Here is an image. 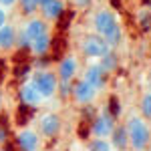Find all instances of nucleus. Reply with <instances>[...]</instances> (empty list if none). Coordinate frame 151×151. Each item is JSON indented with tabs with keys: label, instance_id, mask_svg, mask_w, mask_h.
I'll return each instance as SVG.
<instances>
[{
	"label": "nucleus",
	"instance_id": "obj_1",
	"mask_svg": "<svg viewBox=\"0 0 151 151\" xmlns=\"http://www.w3.org/2000/svg\"><path fill=\"white\" fill-rule=\"evenodd\" d=\"M125 129H127V135H129V145L135 151H145V147L149 145V139H151V131L147 121L143 117L133 115L125 123Z\"/></svg>",
	"mask_w": 151,
	"mask_h": 151
},
{
	"label": "nucleus",
	"instance_id": "obj_2",
	"mask_svg": "<svg viewBox=\"0 0 151 151\" xmlns=\"http://www.w3.org/2000/svg\"><path fill=\"white\" fill-rule=\"evenodd\" d=\"M28 81L35 85V89L38 93L42 95V99H52L57 95V89H58V77L55 70H35L30 75Z\"/></svg>",
	"mask_w": 151,
	"mask_h": 151
},
{
	"label": "nucleus",
	"instance_id": "obj_3",
	"mask_svg": "<svg viewBox=\"0 0 151 151\" xmlns=\"http://www.w3.org/2000/svg\"><path fill=\"white\" fill-rule=\"evenodd\" d=\"M81 50L83 55L87 58H93V60H99V58H103L111 48H109V45H107V40H105L101 35H89L83 38L81 42Z\"/></svg>",
	"mask_w": 151,
	"mask_h": 151
},
{
	"label": "nucleus",
	"instance_id": "obj_4",
	"mask_svg": "<svg viewBox=\"0 0 151 151\" xmlns=\"http://www.w3.org/2000/svg\"><path fill=\"white\" fill-rule=\"evenodd\" d=\"M115 119L107 113V109H103L101 113H97V115L91 119V135H93V139H109V135L113 133V129H115Z\"/></svg>",
	"mask_w": 151,
	"mask_h": 151
},
{
	"label": "nucleus",
	"instance_id": "obj_5",
	"mask_svg": "<svg viewBox=\"0 0 151 151\" xmlns=\"http://www.w3.org/2000/svg\"><path fill=\"white\" fill-rule=\"evenodd\" d=\"M115 26H119V20H117V14L113 10L103 8V10L95 12V16H93V30H95V35L105 36L107 32H111Z\"/></svg>",
	"mask_w": 151,
	"mask_h": 151
},
{
	"label": "nucleus",
	"instance_id": "obj_6",
	"mask_svg": "<svg viewBox=\"0 0 151 151\" xmlns=\"http://www.w3.org/2000/svg\"><path fill=\"white\" fill-rule=\"evenodd\" d=\"M14 143H16L18 151H38V147H40V133L35 131L32 127H24L16 133Z\"/></svg>",
	"mask_w": 151,
	"mask_h": 151
},
{
	"label": "nucleus",
	"instance_id": "obj_7",
	"mask_svg": "<svg viewBox=\"0 0 151 151\" xmlns=\"http://www.w3.org/2000/svg\"><path fill=\"white\" fill-rule=\"evenodd\" d=\"M60 127H63V121L57 113H45L38 119V133L40 137H47V139H52L60 133Z\"/></svg>",
	"mask_w": 151,
	"mask_h": 151
},
{
	"label": "nucleus",
	"instance_id": "obj_8",
	"mask_svg": "<svg viewBox=\"0 0 151 151\" xmlns=\"http://www.w3.org/2000/svg\"><path fill=\"white\" fill-rule=\"evenodd\" d=\"M95 97H97V91H95V89L87 81L79 79V81L73 83V97H70V99H73L77 105H81V107L93 105Z\"/></svg>",
	"mask_w": 151,
	"mask_h": 151
},
{
	"label": "nucleus",
	"instance_id": "obj_9",
	"mask_svg": "<svg viewBox=\"0 0 151 151\" xmlns=\"http://www.w3.org/2000/svg\"><path fill=\"white\" fill-rule=\"evenodd\" d=\"M83 81H87L99 93V91H103L105 87H107V83H109V73L103 70V67L99 63H95L91 67H87L85 75H83Z\"/></svg>",
	"mask_w": 151,
	"mask_h": 151
},
{
	"label": "nucleus",
	"instance_id": "obj_10",
	"mask_svg": "<svg viewBox=\"0 0 151 151\" xmlns=\"http://www.w3.org/2000/svg\"><path fill=\"white\" fill-rule=\"evenodd\" d=\"M18 99H20V103H22L24 107H28V109H36V107H40V103L45 101L42 95L36 91L35 85L30 81H24L22 85H20V89H18Z\"/></svg>",
	"mask_w": 151,
	"mask_h": 151
},
{
	"label": "nucleus",
	"instance_id": "obj_11",
	"mask_svg": "<svg viewBox=\"0 0 151 151\" xmlns=\"http://www.w3.org/2000/svg\"><path fill=\"white\" fill-rule=\"evenodd\" d=\"M65 10H67V2H65V0H48V2H45V4L38 8L40 18H45L47 22L58 20V18L65 14Z\"/></svg>",
	"mask_w": 151,
	"mask_h": 151
},
{
	"label": "nucleus",
	"instance_id": "obj_12",
	"mask_svg": "<svg viewBox=\"0 0 151 151\" xmlns=\"http://www.w3.org/2000/svg\"><path fill=\"white\" fill-rule=\"evenodd\" d=\"M57 77L58 81H75V77H77V73H79V60L75 57H65L58 60L57 65Z\"/></svg>",
	"mask_w": 151,
	"mask_h": 151
},
{
	"label": "nucleus",
	"instance_id": "obj_13",
	"mask_svg": "<svg viewBox=\"0 0 151 151\" xmlns=\"http://www.w3.org/2000/svg\"><path fill=\"white\" fill-rule=\"evenodd\" d=\"M22 30L26 32V36H28L30 40H35V38H38V36H42V35L48 32V22L45 18H40V16H30V18L26 20Z\"/></svg>",
	"mask_w": 151,
	"mask_h": 151
},
{
	"label": "nucleus",
	"instance_id": "obj_14",
	"mask_svg": "<svg viewBox=\"0 0 151 151\" xmlns=\"http://www.w3.org/2000/svg\"><path fill=\"white\" fill-rule=\"evenodd\" d=\"M109 143L113 151H125L129 147V135H127V129L125 125H115L113 133L109 135Z\"/></svg>",
	"mask_w": 151,
	"mask_h": 151
},
{
	"label": "nucleus",
	"instance_id": "obj_15",
	"mask_svg": "<svg viewBox=\"0 0 151 151\" xmlns=\"http://www.w3.org/2000/svg\"><path fill=\"white\" fill-rule=\"evenodd\" d=\"M50 47H52V36H50V32H47V35L30 40V50L28 52H32V57H47Z\"/></svg>",
	"mask_w": 151,
	"mask_h": 151
},
{
	"label": "nucleus",
	"instance_id": "obj_16",
	"mask_svg": "<svg viewBox=\"0 0 151 151\" xmlns=\"http://www.w3.org/2000/svg\"><path fill=\"white\" fill-rule=\"evenodd\" d=\"M16 28L12 24H4L0 28V50L8 52L12 48H16Z\"/></svg>",
	"mask_w": 151,
	"mask_h": 151
},
{
	"label": "nucleus",
	"instance_id": "obj_17",
	"mask_svg": "<svg viewBox=\"0 0 151 151\" xmlns=\"http://www.w3.org/2000/svg\"><path fill=\"white\" fill-rule=\"evenodd\" d=\"M97 63L103 67V70H107V73L111 75V73H115V70L119 69V55H117L115 50H109V52H107L103 58H99Z\"/></svg>",
	"mask_w": 151,
	"mask_h": 151
},
{
	"label": "nucleus",
	"instance_id": "obj_18",
	"mask_svg": "<svg viewBox=\"0 0 151 151\" xmlns=\"http://www.w3.org/2000/svg\"><path fill=\"white\" fill-rule=\"evenodd\" d=\"M103 38L107 40L109 48H111V50H115V48L119 47L121 42H123V28H121V24H119V26H115V28H113L111 32H107Z\"/></svg>",
	"mask_w": 151,
	"mask_h": 151
},
{
	"label": "nucleus",
	"instance_id": "obj_19",
	"mask_svg": "<svg viewBox=\"0 0 151 151\" xmlns=\"http://www.w3.org/2000/svg\"><path fill=\"white\" fill-rule=\"evenodd\" d=\"M135 22H137L141 32H151V12L147 8H141L135 16Z\"/></svg>",
	"mask_w": 151,
	"mask_h": 151
},
{
	"label": "nucleus",
	"instance_id": "obj_20",
	"mask_svg": "<svg viewBox=\"0 0 151 151\" xmlns=\"http://www.w3.org/2000/svg\"><path fill=\"white\" fill-rule=\"evenodd\" d=\"M18 8H20V12H22L24 16H35L36 12H38V2L36 0H18V4H16Z\"/></svg>",
	"mask_w": 151,
	"mask_h": 151
},
{
	"label": "nucleus",
	"instance_id": "obj_21",
	"mask_svg": "<svg viewBox=\"0 0 151 151\" xmlns=\"http://www.w3.org/2000/svg\"><path fill=\"white\" fill-rule=\"evenodd\" d=\"M139 111H141V117H143L145 121H151V93H145L141 97Z\"/></svg>",
	"mask_w": 151,
	"mask_h": 151
},
{
	"label": "nucleus",
	"instance_id": "obj_22",
	"mask_svg": "<svg viewBox=\"0 0 151 151\" xmlns=\"http://www.w3.org/2000/svg\"><path fill=\"white\" fill-rule=\"evenodd\" d=\"M89 151H113V147H111L109 139H91Z\"/></svg>",
	"mask_w": 151,
	"mask_h": 151
},
{
	"label": "nucleus",
	"instance_id": "obj_23",
	"mask_svg": "<svg viewBox=\"0 0 151 151\" xmlns=\"http://www.w3.org/2000/svg\"><path fill=\"white\" fill-rule=\"evenodd\" d=\"M73 83L75 81H58L57 93L60 95V99H70L73 97Z\"/></svg>",
	"mask_w": 151,
	"mask_h": 151
},
{
	"label": "nucleus",
	"instance_id": "obj_24",
	"mask_svg": "<svg viewBox=\"0 0 151 151\" xmlns=\"http://www.w3.org/2000/svg\"><path fill=\"white\" fill-rule=\"evenodd\" d=\"M105 109H107V113L113 117L115 121L121 117V105H119V101H117V99H113V97L109 99V103H107V107H105Z\"/></svg>",
	"mask_w": 151,
	"mask_h": 151
},
{
	"label": "nucleus",
	"instance_id": "obj_25",
	"mask_svg": "<svg viewBox=\"0 0 151 151\" xmlns=\"http://www.w3.org/2000/svg\"><path fill=\"white\" fill-rule=\"evenodd\" d=\"M16 48H20V50H30V38L26 36L24 30H20V32L16 35Z\"/></svg>",
	"mask_w": 151,
	"mask_h": 151
},
{
	"label": "nucleus",
	"instance_id": "obj_26",
	"mask_svg": "<svg viewBox=\"0 0 151 151\" xmlns=\"http://www.w3.org/2000/svg\"><path fill=\"white\" fill-rule=\"evenodd\" d=\"M50 67V58L47 57H35V63H32V69L35 70H47Z\"/></svg>",
	"mask_w": 151,
	"mask_h": 151
},
{
	"label": "nucleus",
	"instance_id": "obj_27",
	"mask_svg": "<svg viewBox=\"0 0 151 151\" xmlns=\"http://www.w3.org/2000/svg\"><path fill=\"white\" fill-rule=\"evenodd\" d=\"M18 4V0H0V6L4 8V10H10V8H14Z\"/></svg>",
	"mask_w": 151,
	"mask_h": 151
},
{
	"label": "nucleus",
	"instance_id": "obj_28",
	"mask_svg": "<svg viewBox=\"0 0 151 151\" xmlns=\"http://www.w3.org/2000/svg\"><path fill=\"white\" fill-rule=\"evenodd\" d=\"M6 141H8V129L4 125H0V145H4Z\"/></svg>",
	"mask_w": 151,
	"mask_h": 151
},
{
	"label": "nucleus",
	"instance_id": "obj_29",
	"mask_svg": "<svg viewBox=\"0 0 151 151\" xmlns=\"http://www.w3.org/2000/svg\"><path fill=\"white\" fill-rule=\"evenodd\" d=\"M4 24H8V10H4V8L0 6V28H2Z\"/></svg>",
	"mask_w": 151,
	"mask_h": 151
},
{
	"label": "nucleus",
	"instance_id": "obj_30",
	"mask_svg": "<svg viewBox=\"0 0 151 151\" xmlns=\"http://www.w3.org/2000/svg\"><path fill=\"white\" fill-rule=\"evenodd\" d=\"M91 2H93V0H73V4H75L77 8H87V6H91Z\"/></svg>",
	"mask_w": 151,
	"mask_h": 151
},
{
	"label": "nucleus",
	"instance_id": "obj_31",
	"mask_svg": "<svg viewBox=\"0 0 151 151\" xmlns=\"http://www.w3.org/2000/svg\"><path fill=\"white\" fill-rule=\"evenodd\" d=\"M2 107H4V93H2V89H0V111H2Z\"/></svg>",
	"mask_w": 151,
	"mask_h": 151
},
{
	"label": "nucleus",
	"instance_id": "obj_32",
	"mask_svg": "<svg viewBox=\"0 0 151 151\" xmlns=\"http://www.w3.org/2000/svg\"><path fill=\"white\" fill-rule=\"evenodd\" d=\"M36 2H38V8H40V6H42L45 2H48V0H36Z\"/></svg>",
	"mask_w": 151,
	"mask_h": 151
},
{
	"label": "nucleus",
	"instance_id": "obj_33",
	"mask_svg": "<svg viewBox=\"0 0 151 151\" xmlns=\"http://www.w3.org/2000/svg\"><path fill=\"white\" fill-rule=\"evenodd\" d=\"M145 8H147V10L151 12V0H149V2H147V4H145Z\"/></svg>",
	"mask_w": 151,
	"mask_h": 151
},
{
	"label": "nucleus",
	"instance_id": "obj_34",
	"mask_svg": "<svg viewBox=\"0 0 151 151\" xmlns=\"http://www.w3.org/2000/svg\"><path fill=\"white\" fill-rule=\"evenodd\" d=\"M141 2H143V4H147V2H149V0H141Z\"/></svg>",
	"mask_w": 151,
	"mask_h": 151
}]
</instances>
